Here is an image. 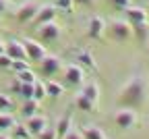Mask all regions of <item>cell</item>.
Masks as SVG:
<instances>
[{"instance_id": "7c38bea8", "label": "cell", "mask_w": 149, "mask_h": 139, "mask_svg": "<svg viewBox=\"0 0 149 139\" xmlns=\"http://www.w3.org/2000/svg\"><path fill=\"white\" fill-rule=\"evenodd\" d=\"M56 6L50 2V4H40V8H37V15H35V19L33 21L37 23V25H42V23H48V21H54L56 19Z\"/></svg>"}, {"instance_id": "1f68e13d", "label": "cell", "mask_w": 149, "mask_h": 139, "mask_svg": "<svg viewBox=\"0 0 149 139\" xmlns=\"http://www.w3.org/2000/svg\"><path fill=\"white\" fill-rule=\"evenodd\" d=\"M62 139H83V135H81V131H74V129H70Z\"/></svg>"}, {"instance_id": "f35d334b", "label": "cell", "mask_w": 149, "mask_h": 139, "mask_svg": "<svg viewBox=\"0 0 149 139\" xmlns=\"http://www.w3.org/2000/svg\"><path fill=\"white\" fill-rule=\"evenodd\" d=\"M147 52H149V46H147Z\"/></svg>"}, {"instance_id": "44dd1931", "label": "cell", "mask_w": 149, "mask_h": 139, "mask_svg": "<svg viewBox=\"0 0 149 139\" xmlns=\"http://www.w3.org/2000/svg\"><path fill=\"white\" fill-rule=\"evenodd\" d=\"M74 106H77L79 110H83V112H93V110H95V102L87 100L83 93H79L77 98H74Z\"/></svg>"}, {"instance_id": "484cf974", "label": "cell", "mask_w": 149, "mask_h": 139, "mask_svg": "<svg viewBox=\"0 0 149 139\" xmlns=\"http://www.w3.org/2000/svg\"><path fill=\"white\" fill-rule=\"evenodd\" d=\"M19 98H23V100H29V98H33V83H21Z\"/></svg>"}, {"instance_id": "d590c367", "label": "cell", "mask_w": 149, "mask_h": 139, "mask_svg": "<svg viewBox=\"0 0 149 139\" xmlns=\"http://www.w3.org/2000/svg\"><path fill=\"white\" fill-rule=\"evenodd\" d=\"M0 54H4V42L0 39Z\"/></svg>"}, {"instance_id": "7a4b0ae2", "label": "cell", "mask_w": 149, "mask_h": 139, "mask_svg": "<svg viewBox=\"0 0 149 139\" xmlns=\"http://www.w3.org/2000/svg\"><path fill=\"white\" fill-rule=\"evenodd\" d=\"M37 8H40V4H37L35 0H25V2H21L17 6L15 19L19 23H33V19L37 15Z\"/></svg>"}, {"instance_id": "ffe728a7", "label": "cell", "mask_w": 149, "mask_h": 139, "mask_svg": "<svg viewBox=\"0 0 149 139\" xmlns=\"http://www.w3.org/2000/svg\"><path fill=\"white\" fill-rule=\"evenodd\" d=\"M15 125H17V121H15V116L10 112H0V133L10 131Z\"/></svg>"}, {"instance_id": "ba28073f", "label": "cell", "mask_w": 149, "mask_h": 139, "mask_svg": "<svg viewBox=\"0 0 149 139\" xmlns=\"http://www.w3.org/2000/svg\"><path fill=\"white\" fill-rule=\"evenodd\" d=\"M40 71L42 75L46 77H54V75H58L62 71V62H60V58L56 56V54H46L44 56V60L40 62Z\"/></svg>"}, {"instance_id": "2e32d148", "label": "cell", "mask_w": 149, "mask_h": 139, "mask_svg": "<svg viewBox=\"0 0 149 139\" xmlns=\"http://www.w3.org/2000/svg\"><path fill=\"white\" fill-rule=\"evenodd\" d=\"M79 93H83L87 100H91V102H97V100H100V95H102V87H100L97 81H87Z\"/></svg>"}, {"instance_id": "9a60e30c", "label": "cell", "mask_w": 149, "mask_h": 139, "mask_svg": "<svg viewBox=\"0 0 149 139\" xmlns=\"http://www.w3.org/2000/svg\"><path fill=\"white\" fill-rule=\"evenodd\" d=\"M72 129V116L70 114H62L58 118V123L54 125V131H56V139H62L68 131Z\"/></svg>"}, {"instance_id": "83f0119b", "label": "cell", "mask_w": 149, "mask_h": 139, "mask_svg": "<svg viewBox=\"0 0 149 139\" xmlns=\"http://www.w3.org/2000/svg\"><path fill=\"white\" fill-rule=\"evenodd\" d=\"M13 108V100L6 93H0V112H8Z\"/></svg>"}, {"instance_id": "e0dca14e", "label": "cell", "mask_w": 149, "mask_h": 139, "mask_svg": "<svg viewBox=\"0 0 149 139\" xmlns=\"http://www.w3.org/2000/svg\"><path fill=\"white\" fill-rule=\"evenodd\" d=\"M44 85H46V95H48V98H60V95L64 93V85L58 83V81H54V79L46 81Z\"/></svg>"}, {"instance_id": "8d00e7d4", "label": "cell", "mask_w": 149, "mask_h": 139, "mask_svg": "<svg viewBox=\"0 0 149 139\" xmlns=\"http://www.w3.org/2000/svg\"><path fill=\"white\" fill-rule=\"evenodd\" d=\"M0 139H10V137H8L6 133H0Z\"/></svg>"}, {"instance_id": "836d02e7", "label": "cell", "mask_w": 149, "mask_h": 139, "mask_svg": "<svg viewBox=\"0 0 149 139\" xmlns=\"http://www.w3.org/2000/svg\"><path fill=\"white\" fill-rule=\"evenodd\" d=\"M8 8V0H0V15H4Z\"/></svg>"}, {"instance_id": "d4e9b609", "label": "cell", "mask_w": 149, "mask_h": 139, "mask_svg": "<svg viewBox=\"0 0 149 139\" xmlns=\"http://www.w3.org/2000/svg\"><path fill=\"white\" fill-rule=\"evenodd\" d=\"M17 79H19L21 83H35V81H37V75H35L31 69H27V71L17 73Z\"/></svg>"}, {"instance_id": "277c9868", "label": "cell", "mask_w": 149, "mask_h": 139, "mask_svg": "<svg viewBox=\"0 0 149 139\" xmlns=\"http://www.w3.org/2000/svg\"><path fill=\"white\" fill-rule=\"evenodd\" d=\"M85 77H87V71H85L83 67H79L77 62L64 67V81H66V85H70V87H79V85H83Z\"/></svg>"}, {"instance_id": "d6986e66", "label": "cell", "mask_w": 149, "mask_h": 139, "mask_svg": "<svg viewBox=\"0 0 149 139\" xmlns=\"http://www.w3.org/2000/svg\"><path fill=\"white\" fill-rule=\"evenodd\" d=\"M37 108H40V102H37V100H33V98H29V100H23L21 114H23L25 118H29V116L37 114Z\"/></svg>"}, {"instance_id": "5bb4252c", "label": "cell", "mask_w": 149, "mask_h": 139, "mask_svg": "<svg viewBox=\"0 0 149 139\" xmlns=\"http://www.w3.org/2000/svg\"><path fill=\"white\" fill-rule=\"evenodd\" d=\"M74 60H77V65L83 67L85 71H87V69H89V71H95V69H97L95 60H93V54H91L89 50H79L77 54H74Z\"/></svg>"}, {"instance_id": "8fae6325", "label": "cell", "mask_w": 149, "mask_h": 139, "mask_svg": "<svg viewBox=\"0 0 149 139\" xmlns=\"http://www.w3.org/2000/svg\"><path fill=\"white\" fill-rule=\"evenodd\" d=\"M25 127H27V131H29V135H31V137H37V135H40V133L48 127V118H46V116H42V114H33V116H29V118H27Z\"/></svg>"}, {"instance_id": "ac0fdd59", "label": "cell", "mask_w": 149, "mask_h": 139, "mask_svg": "<svg viewBox=\"0 0 149 139\" xmlns=\"http://www.w3.org/2000/svg\"><path fill=\"white\" fill-rule=\"evenodd\" d=\"M81 135H83V139H110L100 127H95V125H89V127H85L83 131H81Z\"/></svg>"}, {"instance_id": "f1b7e54d", "label": "cell", "mask_w": 149, "mask_h": 139, "mask_svg": "<svg viewBox=\"0 0 149 139\" xmlns=\"http://www.w3.org/2000/svg\"><path fill=\"white\" fill-rule=\"evenodd\" d=\"M35 139H56V131H54V125H48L40 135H37Z\"/></svg>"}, {"instance_id": "603a6c76", "label": "cell", "mask_w": 149, "mask_h": 139, "mask_svg": "<svg viewBox=\"0 0 149 139\" xmlns=\"http://www.w3.org/2000/svg\"><path fill=\"white\" fill-rule=\"evenodd\" d=\"M52 4L56 6V11H62L66 15L74 11V0H52Z\"/></svg>"}, {"instance_id": "9c48e42d", "label": "cell", "mask_w": 149, "mask_h": 139, "mask_svg": "<svg viewBox=\"0 0 149 139\" xmlns=\"http://www.w3.org/2000/svg\"><path fill=\"white\" fill-rule=\"evenodd\" d=\"M124 19H126L130 25H139V23H147V21H149V13H147L143 6L128 4V6L124 8Z\"/></svg>"}, {"instance_id": "cb8c5ba5", "label": "cell", "mask_w": 149, "mask_h": 139, "mask_svg": "<svg viewBox=\"0 0 149 139\" xmlns=\"http://www.w3.org/2000/svg\"><path fill=\"white\" fill-rule=\"evenodd\" d=\"M44 98H48L46 95V85L40 81V79H37V81L33 83V100H37V102H42Z\"/></svg>"}, {"instance_id": "30bf717a", "label": "cell", "mask_w": 149, "mask_h": 139, "mask_svg": "<svg viewBox=\"0 0 149 139\" xmlns=\"http://www.w3.org/2000/svg\"><path fill=\"white\" fill-rule=\"evenodd\" d=\"M4 54H8L13 60H27L23 39H8V42H4Z\"/></svg>"}, {"instance_id": "5b68a950", "label": "cell", "mask_w": 149, "mask_h": 139, "mask_svg": "<svg viewBox=\"0 0 149 139\" xmlns=\"http://www.w3.org/2000/svg\"><path fill=\"white\" fill-rule=\"evenodd\" d=\"M60 35H62V29H60L58 23H56V19H54V21L37 25V37H40L42 42H56Z\"/></svg>"}, {"instance_id": "4dcf8cb0", "label": "cell", "mask_w": 149, "mask_h": 139, "mask_svg": "<svg viewBox=\"0 0 149 139\" xmlns=\"http://www.w3.org/2000/svg\"><path fill=\"white\" fill-rule=\"evenodd\" d=\"M13 65V58L8 54H0V69H10Z\"/></svg>"}, {"instance_id": "d6a6232c", "label": "cell", "mask_w": 149, "mask_h": 139, "mask_svg": "<svg viewBox=\"0 0 149 139\" xmlns=\"http://www.w3.org/2000/svg\"><path fill=\"white\" fill-rule=\"evenodd\" d=\"M110 2L114 4L116 8H122V11H124V8H126V6L130 4V0H110Z\"/></svg>"}, {"instance_id": "74e56055", "label": "cell", "mask_w": 149, "mask_h": 139, "mask_svg": "<svg viewBox=\"0 0 149 139\" xmlns=\"http://www.w3.org/2000/svg\"><path fill=\"white\" fill-rule=\"evenodd\" d=\"M0 29H2V23H0Z\"/></svg>"}, {"instance_id": "7402d4cb", "label": "cell", "mask_w": 149, "mask_h": 139, "mask_svg": "<svg viewBox=\"0 0 149 139\" xmlns=\"http://www.w3.org/2000/svg\"><path fill=\"white\" fill-rule=\"evenodd\" d=\"M130 27H133V35L139 39V42H147V37H149V25H147V23L130 25Z\"/></svg>"}, {"instance_id": "52a82bcc", "label": "cell", "mask_w": 149, "mask_h": 139, "mask_svg": "<svg viewBox=\"0 0 149 139\" xmlns=\"http://www.w3.org/2000/svg\"><path fill=\"white\" fill-rule=\"evenodd\" d=\"M114 123L118 125V129L122 131H128L137 125V112L135 108H120L116 114H114Z\"/></svg>"}, {"instance_id": "e575fe53", "label": "cell", "mask_w": 149, "mask_h": 139, "mask_svg": "<svg viewBox=\"0 0 149 139\" xmlns=\"http://www.w3.org/2000/svg\"><path fill=\"white\" fill-rule=\"evenodd\" d=\"M77 4H83V6H89V4H93V0H74V6Z\"/></svg>"}, {"instance_id": "3957f363", "label": "cell", "mask_w": 149, "mask_h": 139, "mask_svg": "<svg viewBox=\"0 0 149 139\" xmlns=\"http://www.w3.org/2000/svg\"><path fill=\"white\" fill-rule=\"evenodd\" d=\"M112 33V37L116 39V42H126V39L133 35V27H130V23L126 21V19H114L110 25H106Z\"/></svg>"}, {"instance_id": "f546056e", "label": "cell", "mask_w": 149, "mask_h": 139, "mask_svg": "<svg viewBox=\"0 0 149 139\" xmlns=\"http://www.w3.org/2000/svg\"><path fill=\"white\" fill-rule=\"evenodd\" d=\"M10 69H13L15 73H21V71H27V69H29V60H13Z\"/></svg>"}, {"instance_id": "4fadbf2b", "label": "cell", "mask_w": 149, "mask_h": 139, "mask_svg": "<svg viewBox=\"0 0 149 139\" xmlns=\"http://www.w3.org/2000/svg\"><path fill=\"white\" fill-rule=\"evenodd\" d=\"M104 31H106V21L100 15H93L89 19V25H87V35L89 37H100Z\"/></svg>"}, {"instance_id": "8992f818", "label": "cell", "mask_w": 149, "mask_h": 139, "mask_svg": "<svg viewBox=\"0 0 149 139\" xmlns=\"http://www.w3.org/2000/svg\"><path fill=\"white\" fill-rule=\"evenodd\" d=\"M23 46H25L27 60H29V62H42V60H44V56L48 54V50H46L40 42L31 39V37H25V39H23Z\"/></svg>"}, {"instance_id": "6da1fadb", "label": "cell", "mask_w": 149, "mask_h": 139, "mask_svg": "<svg viewBox=\"0 0 149 139\" xmlns=\"http://www.w3.org/2000/svg\"><path fill=\"white\" fill-rule=\"evenodd\" d=\"M145 100H147V79L141 73H137L122 85L118 93V104L124 108H139L145 104Z\"/></svg>"}, {"instance_id": "4316f807", "label": "cell", "mask_w": 149, "mask_h": 139, "mask_svg": "<svg viewBox=\"0 0 149 139\" xmlns=\"http://www.w3.org/2000/svg\"><path fill=\"white\" fill-rule=\"evenodd\" d=\"M13 133H15L17 139H29V137H31L29 131H27V127H25V125H19V123L13 127Z\"/></svg>"}]
</instances>
